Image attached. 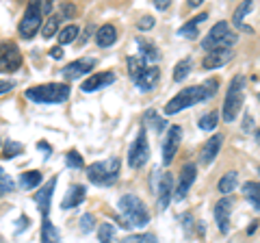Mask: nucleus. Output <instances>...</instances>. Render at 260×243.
<instances>
[{"mask_svg": "<svg viewBox=\"0 0 260 243\" xmlns=\"http://www.w3.org/2000/svg\"><path fill=\"white\" fill-rule=\"evenodd\" d=\"M217 87H219V80L210 78V80H206V83H202V85H193V87L182 89L180 94H176L174 98L165 104V115H176V113H180L182 109H189V107H193V104L213 98Z\"/></svg>", "mask_w": 260, "mask_h": 243, "instance_id": "obj_1", "label": "nucleus"}, {"mask_svg": "<svg viewBox=\"0 0 260 243\" xmlns=\"http://www.w3.org/2000/svg\"><path fill=\"white\" fill-rule=\"evenodd\" d=\"M119 215L121 220H124L126 226H135V228H141L150 222V213L148 208H145L143 202L133 196V193H128V196H121L119 198Z\"/></svg>", "mask_w": 260, "mask_h": 243, "instance_id": "obj_2", "label": "nucleus"}, {"mask_svg": "<svg viewBox=\"0 0 260 243\" xmlns=\"http://www.w3.org/2000/svg\"><path fill=\"white\" fill-rule=\"evenodd\" d=\"M128 74H130L133 83L139 87L141 92H152V89L156 87L158 78H160L158 68L148 66V63H145L143 59H139V56L128 59Z\"/></svg>", "mask_w": 260, "mask_h": 243, "instance_id": "obj_3", "label": "nucleus"}, {"mask_svg": "<svg viewBox=\"0 0 260 243\" xmlns=\"http://www.w3.org/2000/svg\"><path fill=\"white\" fill-rule=\"evenodd\" d=\"M26 98L37 104H59L70 98V87L63 83H46L26 89Z\"/></svg>", "mask_w": 260, "mask_h": 243, "instance_id": "obj_4", "label": "nucleus"}, {"mask_svg": "<svg viewBox=\"0 0 260 243\" xmlns=\"http://www.w3.org/2000/svg\"><path fill=\"white\" fill-rule=\"evenodd\" d=\"M243 100H245V76H234L230 80V87H228L225 100H223V119L230 124V122L237 119V115L243 109Z\"/></svg>", "mask_w": 260, "mask_h": 243, "instance_id": "obj_5", "label": "nucleus"}, {"mask_svg": "<svg viewBox=\"0 0 260 243\" xmlns=\"http://www.w3.org/2000/svg\"><path fill=\"white\" fill-rule=\"evenodd\" d=\"M237 44V33L230 31L228 22H217L213 28L208 31V35L202 39V48L206 52L213 50H232V46Z\"/></svg>", "mask_w": 260, "mask_h": 243, "instance_id": "obj_6", "label": "nucleus"}, {"mask_svg": "<svg viewBox=\"0 0 260 243\" xmlns=\"http://www.w3.org/2000/svg\"><path fill=\"white\" fill-rule=\"evenodd\" d=\"M119 176V161L117 159H107V161H98V163L87 167V178L93 185L100 187H109L117 180Z\"/></svg>", "mask_w": 260, "mask_h": 243, "instance_id": "obj_7", "label": "nucleus"}, {"mask_svg": "<svg viewBox=\"0 0 260 243\" xmlns=\"http://www.w3.org/2000/svg\"><path fill=\"white\" fill-rule=\"evenodd\" d=\"M150 159V145H148V135H145V128H139L137 131V137L133 145L128 150V165L133 169H139L148 163Z\"/></svg>", "mask_w": 260, "mask_h": 243, "instance_id": "obj_8", "label": "nucleus"}, {"mask_svg": "<svg viewBox=\"0 0 260 243\" xmlns=\"http://www.w3.org/2000/svg\"><path fill=\"white\" fill-rule=\"evenodd\" d=\"M42 26V5L39 3H30L24 11V18L20 22V35L24 39H32L35 33Z\"/></svg>", "mask_w": 260, "mask_h": 243, "instance_id": "obj_9", "label": "nucleus"}, {"mask_svg": "<svg viewBox=\"0 0 260 243\" xmlns=\"http://www.w3.org/2000/svg\"><path fill=\"white\" fill-rule=\"evenodd\" d=\"M22 66V52L13 42H0V72L11 74Z\"/></svg>", "mask_w": 260, "mask_h": 243, "instance_id": "obj_10", "label": "nucleus"}, {"mask_svg": "<svg viewBox=\"0 0 260 243\" xmlns=\"http://www.w3.org/2000/svg\"><path fill=\"white\" fill-rule=\"evenodd\" d=\"M182 141V128L180 126H169V131L165 135V141H162V163L169 165L176 159V152L180 148Z\"/></svg>", "mask_w": 260, "mask_h": 243, "instance_id": "obj_11", "label": "nucleus"}, {"mask_svg": "<svg viewBox=\"0 0 260 243\" xmlns=\"http://www.w3.org/2000/svg\"><path fill=\"white\" fill-rule=\"evenodd\" d=\"M95 68V59L93 56H87V59H78L74 63H70V66L63 68V76L68 80H76L78 76H85L87 72H91Z\"/></svg>", "mask_w": 260, "mask_h": 243, "instance_id": "obj_12", "label": "nucleus"}, {"mask_svg": "<svg viewBox=\"0 0 260 243\" xmlns=\"http://www.w3.org/2000/svg\"><path fill=\"white\" fill-rule=\"evenodd\" d=\"M115 83V74L113 72H98V74L89 76L83 85H80V89H83L85 94H91V92H98V89L102 87H109Z\"/></svg>", "mask_w": 260, "mask_h": 243, "instance_id": "obj_13", "label": "nucleus"}, {"mask_svg": "<svg viewBox=\"0 0 260 243\" xmlns=\"http://www.w3.org/2000/svg\"><path fill=\"white\" fill-rule=\"evenodd\" d=\"M230 210H232V200L223 198L215 204V220H217V228L223 234H228L230 230Z\"/></svg>", "mask_w": 260, "mask_h": 243, "instance_id": "obj_14", "label": "nucleus"}, {"mask_svg": "<svg viewBox=\"0 0 260 243\" xmlns=\"http://www.w3.org/2000/svg\"><path fill=\"white\" fill-rule=\"evenodd\" d=\"M221 145H223V135L210 137V139L204 143V148H202V155H200L202 165H210V163H213V161L217 159V155H219V150H221Z\"/></svg>", "mask_w": 260, "mask_h": 243, "instance_id": "obj_15", "label": "nucleus"}, {"mask_svg": "<svg viewBox=\"0 0 260 243\" xmlns=\"http://www.w3.org/2000/svg\"><path fill=\"white\" fill-rule=\"evenodd\" d=\"M195 174H198V167H195L193 163H186L182 167V174H180V183H178V189H176V198L182 200L186 193H189L191 185L195 183Z\"/></svg>", "mask_w": 260, "mask_h": 243, "instance_id": "obj_16", "label": "nucleus"}, {"mask_svg": "<svg viewBox=\"0 0 260 243\" xmlns=\"http://www.w3.org/2000/svg\"><path fill=\"white\" fill-rule=\"evenodd\" d=\"M54 187H56V176H52L50 180L44 185V189H39V193L35 196V202H37V206H39V210H42L44 217H48V210H50V200H52Z\"/></svg>", "mask_w": 260, "mask_h": 243, "instance_id": "obj_17", "label": "nucleus"}, {"mask_svg": "<svg viewBox=\"0 0 260 243\" xmlns=\"http://www.w3.org/2000/svg\"><path fill=\"white\" fill-rule=\"evenodd\" d=\"M230 59H232V50H213V52L204 54L202 68L204 70H217V68H223Z\"/></svg>", "mask_w": 260, "mask_h": 243, "instance_id": "obj_18", "label": "nucleus"}, {"mask_svg": "<svg viewBox=\"0 0 260 243\" xmlns=\"http://www.w3.org/2000/svg\"><path fill=\"white\" fill-rule=\"evenodd\" d=\"M85 187L83 185H72V187L68 189V193H65V198L61 202V208L63 210H68V208H74L78 204H83V200H85Z\"/></svg>", "mask_w": 260, "mask_h": 243, "instance_id": "obj_19", "label": "nucleus"}, {"mask_svg": "<svg viewBox=\"0 0 260 243\" xmlns=\"http://www.w3.org/2000/svg\"><path fill=\"white\" fill-rule=\"evenodd\" d=\"M172 193H174V178L172 174H165L160 178V187H158V208L165 210L172 202Z\"/></svg>", "mask_w": 260, "mask_h": 243, "instance_id": "obj_20", "label": "nucleus"}, {"mask_svg": "<svg viewBox=\"0 0 260 243\" xmlns=\"http://www.w3.org/2000/svg\"><path fill=\"white\" fill-rule=\"evenodd\" d=\"M117 42V28L113 26V24H104V26L98 28L95 33V44L102 46V48H109Z\"/></svg>", "mask_w": 260, "mask_h": 243, "instance_id": "obj_21", "label": "nucleus"}, {"mask_svg": "<svg viewBox=\"0 0 260 243\" xmlns=\"http://www.w3.org/2000/svg\"><path fill=\"white\" fill-rule=\"evenodd\" d=\"M204 20H208V13H200V15H195V18H191L189 22L184 24V26L178 31V35H182V37H189V39H195L198 37V26Z\"/></svg>", "mask_w": 260, "mask_h": 243, "instance_id": "obj_22", "label": "nucleus"}, {"mask_svg": "<svg viewBox=\"0 0 260 243\" xmlns=\"http://www.w3.org/2000/svg\"><path fill=\"white\" fill-rule=\"evenodd\" d=\"M137 46H139V52H141V59L148 63V61H158L160 59V54H158V48L154 46V44H150V42H145V39H137Z\"/></svg>", "mask_w": 260, "mask_h": 243, "instance_id": "obj_23", "label": "nucleus"}, {"mask_svg": "<svg viewBox=\"0 0 260 243\" xmlns=\"http://www.w3.org/2000/svg\"><path fill=\"white\" fill-rule=\"evenodd\" d=\"M42 243H61L59 230L54 228V224L48 217H44V224H42Z\"/></svg>", "mask_w": 260, "mask_h": 243, "instance_id": "obj_24", "label": "nucleus"}, {"mask_svg": "<svg viewBox=\"0 0 260 243\" xmlns=\"http://www.w3.org/2000/svg\"><path fill=\"white\" fill-rule=\"evenodd\" d=\"M243 196H245L256 210H260V183H245L243 185Z\"/></svg>", "mask_w": 260, "mask_h": 243, "instance_id": "obj_25", "label": "nucleus"}, {"mask_svg": "<svg viewBox=\"0 0 260 243\" xmlns=\"http://www.w3.org/2000/svg\"><path fill=\"white\" fill-rule=\"evenodd\" d=\"M239 185V174L237 172H228L225 176H221V180H219V193H232L234 187Z\"/></svg>", "mask_w": 260, "mask_h": 243, "instance_id": "obj_26", "label": "nucleus"}, {"mask_svg": "<svg viewBox=\"0 0 260 243\" xmlns=\"http://www.w3.org/2000/svg\"><path fill=\"white\" fill-rule=\"evenodd\" d=\"M251 7H254V5H251L249 3V0H245V3H243V5H239V9L237 11H234V18H232V22H234V26H239L241 31H247V33H251V28H247V26H243V18H245V15L251 11Z\"/></svg>", "mask_w": 260, "mask_h": 243, "instance_id": "obj_27", "label": "nucleus"}, {"mask_svg": "<svg viewBox=\"0 0 260 243\" xmlns=\"http://www.w3.org/2000/svg\"><path fill=\"white\" fill-rule=\"evenodd\" d=\"M44 180V176L42 172H37V169H32V172H24L22 178H20V185L24 189H32V187H37L39 183Z\"/></svg>", "mask_w": 260, "mask_h": 243, "instance_id": "obj_28", "label": "nucleus"}, {"mask_svg": "<svg viewBox=\"0 0 260 243\" xmlns=\"http://www.w3.org/2000/svg\"><path fill=\"white\" fill-rule=\"evenodd\" d=\"M217 122H219V113L217 111H210V113H206V115H202L200 117V128L202 131H215L217 128Z\"/></svg>", "mask_w": 260, "mask_h": 243, "instance_id": "obj_29", "label": "nucleus"}, {"mask_svg": "<svg viewBox=\"0 0 260 243\" xmlns=\"http://www.w3.org/2000/svg\"><path fill=\"white\" fill-rule=\"evenodd\" d=\"M98 239L100 243H115V228L111 224H102L98 228Z\"/></svg>", "mask_w": 260, "mask_h": 243, "instance_id": "obj_30", "label": "nucleus"}, {"mask_svg": "<svg viewBox=\"0 0 260 243\" xmlns=\"http://www.w3.org/2000/svg\"><path fill=\"white\" fill-rule=\"evenodd\" d=\"M189 72H191V59L180 61L176 66V70H174V80L176 83H180V80H184L186 76H189Z\"/></svg>", "mask_w": 260, "mask_h": 243, "instance_id": "obj_31", "label": "nucleus"}, {"mask_svg": "<svg viewBox=\"0 0 260 243\" xmlns=\"http://www.w3.org/2000/svg\"><path fill=\"white\" fill-rule=\"evenodd\" d=\"M76 37H78V26L70 24V26H65L59 33V44H72Z\"/></svg>", "mask_w": 260, "mask_h": 243, "instance_id": "obj_32", "label": "nucleus"}, {"mask_svg": "<svg viewBox=\"0 0 260 243\" xmlns=\"http://www.w3.org/2000/svg\"><path fill=\"white\" fill-rule=\"evenodd\" d=\"M59 15H52V18H48L46 22V26H44V39H50L54 33H56V28H59Z\"/></svg>", "mask_w": 260, "mask_h": 243, "instance_id": "obj_33", "label": "nucleus"}, {"mask_svg": "<svg viewBox=\"0 0 260 243\" xmlns=\"http://www.w3.org/2000/svg\"><path fill=\"white\" fill-rule=\"evenodd\" d=\"M121 243H156L154 234H130V237L121 239Z\"/></svg>", "mask_w": 260, "mask_h": 243, "instance_id": "obj_34", "label": "nucleus"}, {"mask_svg": "<svg viewBox=\"0 0 260 243\" xmlns=\"http://www.w3.org/2000/svg\"><path fill=\"white\" fill-rule=\"evenodd\" d=\"M13 189V180L9 176H7V172L3 167H0V196H5V193H9Z\"/></svg>", "mask_w": 260, "mask_h": 243, "instance_id": "obj_35", "label": "nucleus"}, {"mask_svg": "<svg viewBox=\"0 0 260 243\" xmlns=\"http://www.w3.org/2000/svg\"><path fill=\"white\" fill-rule=\"evenodd\" d=\"M80 228H83V232H91L95 228V217L91 213H85L80 217Z\"/></svg>", "mask_w": 260, "mask_h": 243, "instance_id": "obj_36", "label": "nucleus"}, {"mask_svg": "<svg viewBox=\"0 0 260 243\" xmlns=\"http://www.w3.org/2000/svg\"><path fill=\"white\" fill-rule=\"evenodd\" d=\"M65 161H68L70 167H83V165H85V163H83V157H80L76 150H70L68 155H65Z\"/></svg>", "mask_w": 260, "mask_h": 243, "instance_id": "obj_37", "label": "nucleus"}, {"mask_svg": "<svg viewBox=\"0 0 260 243\" xmlns=\"http://www.w3.org/2000/svg\"><path fill=\"white\" fill-rule=\"evenodd\" d=\"M24 148L18 143V141H7V148H5V157L7 159H13V157H18L20 152H22Z\"/></svg>", "mask_w": 260, "mask_h": 243, "instance_id": "obj_38", "label": "nucleus"}, {"mask_svg": "<svg viewBox=\"0 0 260 243\" xmlns=\"http://www.w3.org/2000/svg\"><path fill=\"white\" fill-rule=\"evenodd\" d=\"M145 122H150V124L154 126V131H162V124H165V122H162L158 115H156V113H154V111H150V113H145Z\"/></svg>", "mask_w": 260, "mask_h": 243, "instance_id": "obj_39", "label": "nucleus"}, {"mask_svg": "<svg viewBox=\"0 0 260 243\" xmlns=\"http://www.w3.org/2000/svg\"><path fill=\"white\" fill-rule=\"evenodd\" d=\"M152 26H154V18H152V15H145V18H141V22H139L141 31H150Z\"/></svg>", "mask_w": 260, "mask_h": 243, "instance_id": "obj_40", "label": "nucleus"}, {"mask_svg": "<svg viewBox=\"0 0 260 243\" xmlns=\"http://www.w3.org/2000/svg\"><path fill=\"white\" fill-rule=\"evenodd\" d=\"M11 89H13L11 80H0V94H7V92H11Z\"/></svg>", "mask_w": 260, "mask_h": 243, "instance_id": "obj_41", "label": "nucleus"}, {"mask_svg": "<svg viewBox=\"0 0 260 243\" xmlns=\"http://www.w3.org/2000/svg\"><path fill=\"white\" fill-rule=\"evenodd\" d=\"M50 56H52V59H61V56H63V48H61V46L52 48V50H50Z\"/></svg>", "mask_w": 260, "mask_h": 243, "instance_id": "obj_42", "label": "nucleus"}, {"mask_svg": "<svg viewBox=\"0 0 260 243\" xmlns=\"http://www.w3.org/2000/svg\"><path fill=\"white\" fill-rule=\"evenodd\" d=\"M154 5H156V9H160V11H165L167 7H169L167 0H154Z\"/></svg>", "mask_w": 260, "mask_h": 243, "instance_id": "obj_43", "label": "nucleus"}, {"mask_svg": "<svg viewBox=\"0 0 260 243\" xmlns=\"http://www.w3.org/2000/svg\"><path fill=\"white\" fill-rule=\"evenodd\" d=\"M256 228H258V222L249 224V228H247V234H254V232H256Z\"/></svg>", "mask_w": 260, "mask_h": 243, "instance_id": "obj_44", "label": "nucleus"}, {"mask_svg": "<svg viewBox=\"0 0 260 243\" xmlns=\"http://www.w3.org/2000/svg\"><path fill=\"white\" fill-rule=\"evenodd\" d=\"M50 9H52V5H50V3H46V5H42V11H44V13H50Z\"/></svg>", "mask_w": 260, "mask_h": 243, "instance_id": "obj_45", "label": "nucleus"}, {"mask_svg": "<svg viewBox=\"0 0 260 243\" xmlns=\"http://www.w3.org/2000/svg\"><path fill=\"white\" fill-rule=\"evenodd\" d=\"M202 3H200V0H189V7H200Z\"/></svg>", "mask_w": 260, "mask_h": 243, "instance_id": "obj_46", "label": "nucleus"}, {"mask_svg": "<svg viewBox=\"0 0 260 243\" xmlns=\"http://www.w3.org/2000/svg\"><path fill=\"white\" fill-rule=\"evenodd\" d=\"M256 139H258V143H260V131H258V133H256Z\"/></svg>", "mask_w": 260, "mask_h": 243, "instance_id": "obj_47", "label": "nucleus"}, {"mask_svg": "<svg viewBox=\"0 0 260 243\" xmlns=\"http://www.w3.org/2000/svg\"><path fill=\"white\" fill-rule=\"evenodd\" d=\"M258 100H260V94H258Z\"/></svg>", "mask_w": 260, "mask_h": 243, "instance_id": "obj_48", "label": "nucleus"}]
</instances>
